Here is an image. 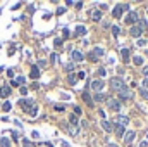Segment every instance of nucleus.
Listing matches in <instances>:
<instances>
[{
    "label": "nucleus",
    "instance_id": "obj_31",
    "mask_svg": "<svg viewBox=\"0 0 148 147\" xmlns=\"http://www.w3.org/2000/svg\"><path fill=\"white\" fill-rule=\"evenodd\" d=\"M69 132H71V135H72V137H76V135H78V128H76V126H71V128H69Z\"/></svg>",
    "mask_w": 148,
    "mask_h": 147
},
{
    "label": "nucleus",
    "instance_id": "obj_30",
    "mask_svg": "<svg viewBox=\"0 0 148 147\" xmlns=\"http://www.w3.org/2000/svg\"><path fill=\"white\" fill-rule=\"evenodd\" d=\"M140 95H141V97H143L145 101H148V90H145V88H141V90H140Z\"/></svg>",
    "mask_w": 148,
    "mask_h": 147
},
{
    "label": "nucleus",
    "instance_id": "obj_13",
    "mask_svg": "<svg viewBox=\"0 0 148 147\" xmlns=\"http://www.w3.org/2000/svg\"><path fill=\"white\" fill-rule=\"evenodd\" d=\"M72 59H74V62H81V61L84 59V55H83V52L74 50V52H72Z\"/></svg>",
    "mask_w": 148,
    "mask_h": 147
},
{
    "label": "nucleus",
    "instance_id": "obj_16",
    "mask_svg": "<svg viewBox=\"0 0 148 147\" xmlns=\"http://www.w3.org/2000/svg\"><path fill=\"white\" fill-rule=\"evenodd\" d=\"M114 132H116V135H119V137H122V135H126V128H124V126H119V125H116V128H114Z\"/></svg>",
    "mask_w": 148,
    "mask_h": 147
},
{
    "label": "nucleus",
    "instance_id": "obj_33",
    "mask_svg": "<svg viewBox=\"0 0 148 147\" xmlns=\"http://www.w3.org/2000/svg\"><path fill=\"white\" fill-rule=\"evenodd\" d=\"M74 114L76 116H81V107L79 106H74Z\"/></svg>",
    "mask_w": 148,
    "mask_h": 147
},
{
    "label": "nucleus",
    "instance_id": "obj_26",
    "mask_svg": "<svg viewBox=\"0 0 148 147\" xmlns=\"http://www.w3.org/2000/svg\"><path fill=\"white\" fill-rule=\"evenodd\" d=\"M110 31H112V35H114V36H119L121 28H119V26H112V28H110Z\"/></svg>",
    "mask_w": 148,
    "mask_h": 147
},
{
    "label": "nucleus",
    "instance_id": "obj_37",
    "mask_svg": "<svg viewBox=\"0 0 148 147\" xmlns=\"http://www.w3.org/2000/svg\"><path fill=\"white\" fill-rule=\"evenodd\" d=\"M28 94V88L26 87H21V95H26Z\"/></svg>",
    "mask_w": 148,
    "mask_h": 147
},
{
    "label": "nucleus",
    "instance_id": "obj_36",
    "mask_svg": "<svg viewBox=\"0 0 148 147\" xmlns=\"http://www.w3.org/2000/svg\"><path fill=\"white\" fill-rule=\"evenodd\" d=\"M66 69H67V71H69V73H71V71H72V69H74V64H67V66H66Z\"/></svg>",
    "mask_w": 148,
    "mask_h": 147
},
{
    "label": "nucleus",
    "instance_id": "obj_24",
    "mask_svg": "<svg viewBox=\"0 0 148 147\" xmlns=\"http://www.w3.org/2000/svg\"><path fill=\"white\" fill-rule=\"evenodd\" d=\"M133 62H134L136 66H141V64H143V57H140V55H134V57H133Z\"/></svg>",
    "mask_w": 148,
    "mask_h": 147
},
{
    "label": "nucleus",
    "instance_id": "obj_15",
    "mask_svg": "<svg viewBox=\"0 0 148 147\" xmlns=\"http://www.w3.org/2000/svg\"><path fill=\"white\" fill-rule=\"evenodd\" d=\"M10 94H12V92H10V87H9V85H3V87L0 88V95H2V97H9Z\"/></svg>",
    "mask_w": 148,
    "mask_h": 147
},
{
    "label": "nucleus",
    "instance_id": "obj_18",
    "mask_svg": "<svg viewBox=\"0 0 148 147\" xmlns=\"http://www.w3.org/2000/svg\"><path fill=\"white\" fill-rule=\"evenodd\" d=\"M121 57H122L124 62H129V50H128V49H122V50H121Z\"/></svg>",
    "mask_w": 148,
    "mask_h": 147
},
{
    "label": "nucleus",
    "instance_id": "obj_32",
    "mask_svg": "<svg viewBox=\"0 0 148 147\" xmlns=\"http://www.w3.org/2000/svg\"><path fill=\"white\" fill-rule=\"evenodd\" d=\"M36 113H38V107H36V106H33V107H31V111H29V114H31V116H36Z\"/></svg>",
    "mask_w": 148,
    "mask_h": 147
},
{
    "label": "nucleus",
    "instance_id": "obj_34",
    "mask_svg": "<svg viewBox=\"0 0 148 147\" xmlns=\"http://www.w3.org/2000/svg\"><path fill=\"white\" fill-rule=\"evenodd\" d=\"M76 78H78V80H83V78H84V71H79V73L76 75Z\"/></svg>",
    "mask_w": 148,
    "mask_h": 147
},
{
    "label": "nucleus",
    "instance_id": "obj_14",
    "mask_svg": "<svg viewBox=\"0 0 148 147\" xmlns=\"http://www.w3.org/2000/svg\"><path fill=\"white\" fill-rule=\"evenodd\" d=\"M81 97H83V101L86 102V106H93V99H91V95H90L88 92H83Z\"/></svg>",
    "mask_w": 148,
    "mask_h": 147
},
{
    "label": "nucleus",
    "instance_id": "obj_40",
    "mask_svg": "<svg viewBox=\"0 0 148 147\" xmlns=\"http://www.w3.org/2000/svg\"><path fill=\"white\" fill-rule=\"evenodd\" d=\"M50 61H52V62H55V61H57V55H55V54H52V55H50Z\"/></svg>",
    "mask_w": 148,
    "mask_h": 147
},
{
    "label": "nucleus",
    "instance_id": "obj_43",
    "mask_svg": "<svg viewBox=\"0 0 148 147\" xmlns=\"http://www.w3.org/2000/svg\"><path fill=\"white\" fill-rule=\"evenodd\" d=\"M109 147H117L116 144H109Z\"/></svg>",
    "mask_w": 148,
    "mask_h": 147
},
{
    "label": "nucleus",
    "instance_id": "obj_35",
    "mask_svg": "<svg viewBox=\"0 0 148 147\" xmlns=\"http://www.w3.org/2000/svg\"><path fill=\"white\" fill-rule=\"evenodd\" d=\"M53 43H55V47H60V45H62V40H60V38H57Z\"/></svg>",
    "mask_w": 148,
    "mask_h": 147
},
{
    "label": "nucleus",
    "instance_id": "obj_9",
    "mask_svg": "<svg viewBox=\"0 0 148 147\" xmlns=\"http://www.w3.org/2000/svg\"><path fill=\"white\" fill-rule=\"evenodd\" d=\"M102 128H103L107 133H112V132H114V125H112V121H107V120H102Z\"/></svg>",
    "mask_w": 148,
    "mask_h": 147
},
{
    "label": "nucleus",
    "instance_id": "obj_39",
    "mask_svg": "<svg viewBox=\"0 0 148 147\" xmlns=\"http://www.w3.org/2000/svg\"><path fill=\"white\" fill-rule=\"evenodd\" d=\"M138 45H140V47H143V45H147V40H140V42H138Z\"/></svg>",
    "mask_w": 148,
    "mask_h": 147
},
{
    "label": "nucleus",
    "instance_id": "obj_27",
    "mask_svg": "<svg viewBox=\"0 0 148 147\" xmlns=\"http://www.w3.org/2000/svg\"><path fill=\"white\" fill-rule=\"evenodd\" d=\"M69 123L76 126V125H78V116H76V114H71V116H69Z\"/></svg>",
    "mask_w": 148,
    "mask_h": 147
},
{
    "label": "nucleus",
    "instance_id": "obj_6",
    "mask_svg": "<svg viewBox=\"0 0 148 147\" xmlns=\"http://www.w3.org/2000/svg\"><path fill=\"white\" fill-rule=\"evenodd\" d=\"M90 87H91V90H95V92H97V94H98V92H100V90H102V88H103V87H105V83H103V81H102V80H93V81H91V85H90Z\"/></svg>",
    "mask_w": 148,
    "mask_h": 147
},
{
    "label": "nucleus",
    "instance_id": "obj_19",
    "mask_svg": "<svg viewBox=\"0 0 148 147\" xmlns=\"http://www.w3.org/2000/svg\"><path fill=\"white\" fill-rule=\"evenodd\" d=\"M24 81H26L24 76H17V78L12 81V85H14V87H19V85H24Z\"/></svg>",
    "mask_w": 148,
    "mask_h": 147
},
{
    "label": "nucleus",
    "instance_id": "obj_23",
    "mask_svg": "<svg viewBox=\"0 0 148 147\" xmlns=\"http://www.w3.org/2000/svg\"><path fill=\"white\" fill-rule=\"evenodd\" d=\"M0 147H10V140L5 137H0Z\"/></svg>",
    "mask_w": 148,
    "mask_h": 147
},
{
    "label": "nucleus",
    "instance_id": "obj_38",
    "mask_svg": "<svg viewBox=\"0 0 148 147\" xmlns=\"http://www.w3.org/2000/svg\"><path fill=\"white\" fill-rule=\"evenodd\" d=\"M143 88H145V90H148V78H145V80H143Z\"/></svg>",
    "mask_w": 148,
    "mask_h": 147
},
{
    "label": "nucleus",
    "instance_id": "obj_10",
    "mask_svg": "<svg viewBox=\"0 0 148 147\" xmlns=\"http://www.w3.org/2000/svg\"><path fill=\"white\" fill-rule=\"evenodd\" d=\"M134 137H136V132H126V135H124V144L129 146V144L134 140Z\"/></svg>",
    "mask_w": 148,
    "mask_h": 147
},
{
    "label": "nucleus",
    "instance_id": "obj_2",
    "mask_svg": "<svg viewBox=\"0 0 148 147\" xmlns=\"http://www.w3.org/2000/svg\"><path fill=\"white\" fill-rule=\"evenodd\" d=\"M107 106H109V109L114 111V113H119V111H121V102H119L117 99L109 97V99H107Z\"/></svg>",
    "mask_w": 148,
    "mask_h": 147
},
{
    "label": "nucleus",
    "instance_id": "obj_20",
    "mask_svg": "<svg viewBox=\"0 0 148 147\" xmlns=\"http://www.w3.org/2000/svg\"><path fill=\"white\" fill-rule=\"evenodd\" d=\"M103 101H107V95L105 94H102V92L95 94V102H103Z\"/></svg>",
    "mask_w": 148,
    "mask_h": 147
},
{
    "label": "nucleus",
    "instance_id": "obj_1",
    "mask_svg": "<svg viewBox=\"0 0 148 147\" xmlns=\"http://www.w3.org/2000/svg\"><path fill=\"white\" fill-rule=\"evenodd\" d=\"M110 88L116 90V92H121L122 88H126V83H124L122 78H112L110 80Z\"/></svg>",
    "mask_w": 148,
    "mask_h": 147
},
{
    "label": "nucleus",
    "instance_id": "obj_11",
    "mask_svg": "<svg viewBox=\"0 0 148 147\" xmlns=\"http://www.w3.org/2000/svg\"><path fill=\"white\" fill-rule=\"evenodd\" d=\"M119 97H121V99H131V97H133V94H131V90L126 87V88H122V90L119 92Z\"/></svg>",
    "mask_w": 148,
    "mask_h": 147
},
{
    "label": "nucleus",
    "instance_id": "obj_28",
    "mask_svg": "<svg viewBox=\"0 0 148 147\" xmlns=\"http://www.w3.org/2000/svg\"><path fill=\"white\" fill-rule=\"evenodd\" d=\"M21 144H22V147H34V144H33L31 140H28V139H22Z\"/></svg>",
    "mask_w": 148,
    "mask_h": 147
},
{
    "label": "nucleus",
    "instance_id": "obj_41",
    "mask_svg": "<svg viewBox=\"0 0 148 147\" xmlns=\"http://www.w3.org/2000/svg\"><path fill=\"white\" fill-rule=\"evenodd\" d=\"M98 75H100V76H105V69H103V68H102V69H98Z\"/></svg>",
    "mask_w": 148,
    "mask_h": 147
},
{
    "label": "nucleus",
    "instance_id": "obj_8",
    "mask_svg": "<svg viewBox=\"0 0 148 147\" xmlns=\"http://www.w3.org/2000/svg\"><path fill=\"white\" fill-rule=\"evenodd\" d=\"M102 55H103V49L97 47V49L90 54V59H91V61H97V59H98V57H102Z\"/></svg>",
    "mask_w": 148,
    "mask_h": 147
},
{
    "label": "nucleus",
    "instance_id": "obj_17",
    "mask_svg": "<svg viewBox=\"0 0 148 147\" xmlns=\"http://www.w3.org/2000/svg\"><path fill=\"white\" fill-rule=\"evenodd\" d=\"M91 19H93L95 23L102 21V12H100V10H93V14H91Z\"/></svg>",
    "mask_w": 148,
    "mask_h": 147
},
{
    "label": "nucleus",
    "instance_id": "obj_3",
    "mask_svg": "<svg viewBox=\"0 0 148 147\" xmlns=\"http://www.w3.org/2000/svg\"><path fill=\"white\" fill-rule=\"evenodd\" d=\"M129 9V5L128 3H117L116 5V9L112 10V14H114V17H121L122 16V12H126Z\"/></svg>",
    "mask_w": 148,
    "mask_h": 147
},
{
    "label": "nucleus",
    "instance_id": "obj_44",
    "mask_svg": "<svg viewBox=\"0 0 148 147\" xmlns=\"http://www.w3.org/2000/svg\"><path fill=\"white\" fill-rule=\"evenodd\" d=\"M147 57H148V50H147Z\"/></svg>",
    "mask_w": 148,
    "mask_h": 147
},
{
    "label": "nucleus",
    "instance_id": "obj_29",
    "mask_svg": "<svg viewBox=\"0 0 148 147\" xmlns=\"http://www.w3.org/2000/svg\"><path fill=\"white\" fill-rule=\"evenodd\" d=\"M10 107H12V104H10V102H3V106H2V109H3L5 113H9V111H10Z\"/></svg>",
    "mask_w": 148,
    "mask_h": 147
},
{
    "label": "nucleus",
    "instance_id": "obj_12",
    "mask_svg": "<svg viewBox=\"0 0 148 147\" xmlns=\"http://www.w3.org/2000/svg\"><path fill=\"white\" fill-rule=\"evenodd\" d=\"M129 123V118L128 116H119L117 120H116V125H119V126H124L126 128V125Z\"/></svg>",
    "mask_w": 148,
    "mask_h": 147
},
{
    "label": "nucleus",
    "instance_id": "obj_42",
    "mask_svg": "<svg viewBox=\"0 0 148 147\" xmlns=\"http://www.w3.org/2000/svg\"><path fill=\"white\" fill-rule=\"evenodd\" d=\"M143 75H145V76H148V66H145V68H143Z\"/></svg>",
    "mask_w": 148,
    "mask_h": 147
},
{
    "label": "nucleus",
    "instance_id": "obj_22",
    "mask_svg": "<svg viewBox=\"0 0 148 147\" xmlns=\"http://www.w3.org/2000/svg\"><path fill=\"white\" fill-rule=\"evenodd\" d=\"M67 81H69L71 85H76V81H78V78H76V75H72V73H69V75H67Z\"/></svg>",
    "mask_w": 148,
    "mask_h": 147
},
{
    "label": "nucleus",
    "instance_id": "obj_25",
    "mask_svg": "<svg viewBox=\"0 0 148 147\" xmlns=\"http://www.w3.org/2000/svg\"><path fill=\"white\" fill-rule=\"evenodd\" d=\"M84 33H86V28H84V26H78V28H76V36H78V35H84Z\"/></svg>",
    "mask_w": 148,
    "mask_h": 147
},
{
    "label": "nucleus",
    "instance_id": "obj_4",
    "mask_svg": "<svg viewBox=\"0 0 148 147\" xmlns=\"http://www.w3.org/2000/svg\"><path fill=\"white\" fill-rule=\"evenodd\" d=\"M136 21H138V12H134V10H133V12H129V14L126 16V19H124V23H126V24H129V26H134V23H136Z\"/></svg>",
    "mask_w": 148,
    "mask_h": 147
},
{
    "label": "nucleus",
    "instance_id": "obj_7",
    "mask_svg": "<svg viewBox=\"0 0 148 147\" xmlns=\"http://www.w3.org/2000/svg\"><path fill=\"white\" fill-rule=\"evenodd\" d=\"M141 33H143V28H141L140 24H138V26H131V28H129V35H131V36H134V38H136V36H141Z\"/></svg>",
    "mask_w": 148,
    "mask_h": 147
},
{
    "label": "nucleus",
    "instance_id": "obj_5",
    "mask_svg": "<svg viewBox=\"0 0 148 147\" xmlns=\"http://www.w3.org/2000/svg\"><path fill=\"white\" fill-rule=\"evenodd\" d=\"M19 106L22 107V111L29 113V111H31V107H33L34 104H33V101H28V99H21V101H19Z\"/></svg>",
    "mask_w": 148,
    "mask_h": 147
},
{
    "label": "nucleus",
    "instance_id": "obj_21",
    "mask_svg": "<svg viewBox=\"0 0 148 147\" xmlns=\"http://www.w3.org/2000/svg\"><path fill=\"white\" fill-rule=\"evenodd\" d=\"M38 76H40V69H38V66H33V68H31V78L36 80Z\"/></svg>",
    "mask_w": 148,
    "mask_h": 147
}]
</instances>
